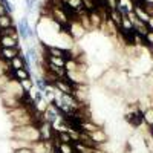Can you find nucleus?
I'll return each instance as SVG.
<instances>
[{
    "mask_svg": "<svg viewBox=\"0 0 153 153\" xmlns=\"http://www.w3.org/2000/svg\"><path fill=\"white\" fill-rule=\"evenodd\" d=\"M38 130H40V139H43V141H54L55 130L52 129V124L43 121L40 126H38Z\"/></svg>",
    "mask_w": 153,
    "mask_h": 153,
    "instance_id": "0eeeda50",
    "label": "nucleus"
},
{
    "mask_svg": "<svg viewBox=\"0 0 153 153\" xmlns=\"http://www.w3.org/2000/svg\"><path fill=\"white\" fill-rule=\"evenodd\" d=\"M86 31L87 29L83 26L78 20H72L71 25H69V35L72 37V40H78V38H81L86 34Z\"/></svg>",
    "mask_w": 153,
    "mask_h": 153,
    "instance_id": "423d86ee",
    "label": "nucleus"
},
{
    "mask_svg": "<svg viewBox=\"0 0 153 153\" xmlns=\"http://www.w3.org/2000/svg\"><path fill=\"white\" fill-rule=\"evenodd\" d=\"M130 2H132V3H136V2H138V0H130Z\"/></svg>",
    "mask_w": 153,
    "mask_h": 153,
    "instance_id": "5701e85b",
    "label": "nucleus"
},
{
    "mask_svg": "<svg viewBox=\"0 0 153 153\" xmlns=\"http://www.w3.org/2000/svg\"><path fill=\"white\" fill-rule=\"evenodd\" d=\"M14 153H32V150H31V147H28V149H19V150H12Z\"/></svg>",
    "mask_w": 153,
    "mask_h": 153,
    "instance_id": "aec40b11",
    "label": "nucleus"
},
{
    "mask_svg": "<svg viewBox=\"0 0 153 153\" xmlns=\"http://www.w3.org/2000/svg\"><path fill=\"white\" fill-rule=\"evenodd\" d=\"M34 84H35V89H38L40 92H43V95L48 92V83L43 76H35L34 78Z\"/></svg>",
    "mask_w": 153,
    "mask_h": 153,
    "instance_id": "4468645a",
    "label": "nucleus"
},
{
    "mask_svg": "<svg viewBox=\"0 0 153 153\" xmlns=\"http://www.w3.org/2000/svg\"><path fill=\"white\" fill-rule=\"evenodd\" d=\"M94 153H107L106 150H103L101 147H97V149H94Z\"/></svg>",
    "mask_w": 153,
    "mask_h": 153,
    "instance_id": "4be33fe9",
    "label": "nucleus"
},
{
    "mask_svg": "<svg viewBox=\"0 0 153 153\" xmlns=\"http://www.w3.org/2000/svg\"><path fill=\"white\" fill-rule=\"evenodd\" d=\"M45 61L49 63L52 66H57V68H65L66 66V60L63 57H52V55H45Z\"/></svg>",
    "mask_w": 153,
    "mask_h": 153,
    "instance_id": "f8f14e48",
    "label": "nucleus"
},
{
    "mask_svg": "<svg viewBox=\"0 0 153 153\" xmlns=\"http://www.w3.org/2000/svg\"><path fill=\"white\" fill-rule=\"evenodd\" d=\"M54 87L65 95H74V91H75V86L66 78V76L65 78H57V81L54 83Z\"/></svg>",
    "mask_w": 153,
    "mask_h": 153,
    "instance_id": "39448f33",
    "label": "nucleus"
},
{
    "mask_svg": "<svg viewBox=\"0 0 153 153\" xmlns=\"http://www.w3.org/2000/svg\"><path fill=\"white\" fill-rule=\"evenodd\" d=\"M26 2V11L28 12H32L34 8L37 6V0H25Z\"/></svg>",
    "mask_w": 153,
    "mask_h": 153,
    "instance_id": "a211bd4d",
    "label": "nucleus"
},
{
    "mask_svg": "<svg viewBox=\"0 0 153 153\" xmlns=\"http://www.w3.org/2000/svg\"><path fill=\"white\" fill-rule=\"evenodd\" d=\"M92 138V141L98 146V147H103L107 141H109V136H107V132L103 129V127H100L98 130H95L94 133H89Z\"/></svg>",
    "mask_w": 153,
    "mask_h": 153,
    "instance_id": "6e6552de",
    "label": "nucleus"
},
{
    "mask_svg": "<svg viewBox=\"0 0 153 153\" xmlns=\"http://www.w3.org/2000/svg\"><path fill=\"white\" fill-rule=\"evenodd\" d=\"M124 120L132 129H139L143 124H146V110H143L139 106H135L124 115Z\"/></svg>",
    "mask_w": 153,
    "mask_h": 153,
    "instance_id": "f03ea898",
    "label": "nucleus"
},
{
    "mask_svg": "<svg viewBox=\"0 0 153 153\" xmlns=\"http://www.w3.org/2000/svg\"><path fill=\"white\" fill-rule=\"evenodd\" d=\"M9 146H11V149H12V150H19V149H28V147H31V144H29V143L22 141V139H16V138H11Z\"/></svg>",
    "mask_w": 153,
    "mask_h": 153,
    "instance_id": "2eb2a0df",
    "label": "nucleus"
},
{
    "mask_svg": "<svg viewBox=\"0 0 153 153\" xmlns=\"http://www.w3.org/2000/svg\"><path fill=\"white\" fill-rule=\"evenodd\" d=\"M11 138L22 139V141H26V143L32 144V143L40 139V130H38V126H35V124L14 127L11 132Z\"/></svg>",
    "mask_w": 153,
    "mask_h": 153,
    "instance_id": "f257e3e1",
    "label": "nucleus"
},
{
    "mask_svg": "<svg viewBox=\"0 0 153 153\" xmlns=\"http://www.w3.org/2000/svg\"><path fill=\"white\" fill-rule=\"evenodd\" d=\"M3 14H8L6 12V9H5V6H3V3L0 2V16H3Z\"/></svg>",
    "mask_w": 153,
    "mask_h": 153,
    "instance_id": "412c9836",
    "label": "nucleus"
},
{
    "mask_svg": "<svg viewBox=\"0 0 153 153\" xmlns=\"http://www.w3.org/2000/svg\"><path fill=\"white\" fill-rule=\"evenodd\" d=\"M133 14L136 16L138 20H141V22H144V23H147V25H149V22H150V19H152L141 6H136V5H133Z\"/></svg>",
    "mask_w": 153,
    "mask_h": 153,
    "instance_id": "ddd939ff",
    "label": "nucleus"
},
{
    "mask_svg": "<svg viewBox=\"0 0 153 153\" xmlns=\"http://www.w3.org/2000/svg\"><path fill=\"white\" fill-rule=\"evenodd\" d=\"M146 127H147V133H149L150 139L153 141V123H146Z\"/></svg>",
    "mask_w": 153,
    "mask_h": 153,
    "instance_id": "6ab92c4d",
    "label": "nucleus"
},
{
    "mask_svg": "<svg viewBox=\"0 0 153 153\" xmlns=\"http://www.w3.org/2000/svg\"><path fill=\"white\" fill-rule=\"evenodd\" d=\"M3 6H5V9H6V12L8 14H12V12L16 11V8H14V3L11 2V0H3Z\"/></svg>",
    "mask_w": 153,
    "mask_h": 153,
    "instance_id": "f3484780",
    "label": "nucleus"
},
{
    "mask_svg": "<svg viewBox=\"0 0 153 153\" xmlns=\"http://www.w3.org/2000/svg\"><path fill=\"white\" fill-rule=\"evenodd\" d=\"M0 48H20V38L14 35H0Z\"/></svg>",
    "mask_w": 153,
    "mask_h": 153,
    "instance_id": "9d476101",
    "label": "nucleus"
},
{
    "mask_svg": "<svg viewBox=\"0 0 153 153\" xmlns=\"http://www.w3.org/2000/svg\"><path fill=\"white\" fill-rule=\"evenodd\" d=\"M14 25V19H12V14H3L0 16V31H5V29H9Z\"/></svg>",
    "mask_w": 153,
    "mask_h": 153,
    "instance_id": "9b49d317",
    "label": "nucleus"
},
{
    "mask_svg": "<svg viewBox=\"0 0 153 153\" xmlns=\"http://www.w3.org/2000/svg\"><path fill=\"white\" fill-rule=\"evenodd\" d=\"M17 55H20V48H0V60L9 63Z\"/></svg>",
    "mask_w": 153,
    "mask_h": 153,
    "instance_id": "1a4fd4ad",
    "label": "nucleus"
},
{
    "mask_svg": "<svg viewBox=\"0 0 153 153\" xmlns=\"http://www.w3.org/2000/svg\"><path fill=\"white\" fill-rule=\"evenodd\" d=\"M31 150L32 153H54L55 152V146L52 141H43V139H38V141L31 144Z\"/></svg>",
    "mask_w": 153,
    "mask_h": 153,
    "instance_id": "20e7f679",
    "label": "nucleus"
},
{
    "mask_svg": "<svg viewBox=\"0 0 153 153\" xmlns=\"http://www.w3.org/2000/svg\"><path fill=\"white\" fill-rule=\"evenodd\" d=\"M17 31H19L20 40H23V42H28V40H31V38L35 37V31L32 29L28 17H22V19L19 20V23H17Z\"/></svg>",
    "mask_w": 153,
    "mask_h": 153,
    "instance_id": "7ed1b4c3",
    "label": "nucleus"
},
{
    "mask_svg": "<svg viewBox=\"0 0 153 153\" xmlns=\"http://www.w3.org/2000/svg\"><path fill=\"white\" fill-rule=\"evenodd\" d=\"M14 76H16V80H17V81L29 80V78H31V71H28L26 68L19 69V71H14Z\"/></svg>",
    "mask_w": 153,
    "mask_h": 153,
    "instance_id": "dca6fc26",
    "label": "nucleus"
}]
</instances>
